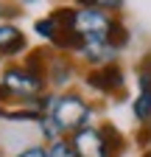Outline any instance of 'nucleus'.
<instances>
[{"instance_id": "nucleus-15", "label": "nucleus", "mask_w": 151, "mask_h": 157, "mask_svg": "<svg viewBox=\"0 0 151 157\" xmlns=\"http://www.w3.org/2000/svg\"><path fill=\"white\" fill-rule=\"evenodd\" d=\"M143 73H145V76H148V78H151V56H148V59H145V65H143Z\"/></svg>"}, {"instance_id": "nucleus-8", "label": "nucleus", "mask_w": 151, "mask_h": 157, "mask_svg": "<svg viewBox=\"0 0 151 157\" xmlns=\"http://www.w3.org/2000/svg\"><path fill=\"white\" fill-rule=\"evenodd\" d=\"M140 93H137V98H134V118L140 124H148L151 121V78L140 70Z\"/></svg>"}, {"instance_id": "nucleus-11", "label": "nucleus", "mask_w": 151, "mask_h": 157, "mask_svg": "<svg viewBox=\"0 0 151 157\" xmlns=\"http://www.w3.org/2000/svg\"><path fill=\"white\" fill-rule=\"evenodd\" d=\"M34 31L39 34L42 39H50V42L59 36V25H56V20H53L50 14H48V17H42V20H36V23H34Z\"/></svg>"}, {"instance_id": "nucleus-4", "label": "nucleus", "mask_w": 151, "mask_h": 157, "mask_svg": "<svg viewBox=\"0 0 151 157\" xmlns=\"http://www.w3.org/2000/svg\"><path fill=\"white\" fill-rule=\"evenodd\" d=\"M87 87H92L95 93H104V95H115L126 87V76L118 65H104V67H92L87 73Z\"/></svg>"}, {"instance_id": "nucleus-16", "label": "nucleus", "mask_w": 151, "mask_h": 157, "mask_svg": "<svg viewBox=\"0 0 151 157\" xmlns=\"http://www.w3.org/2000/svg\"><path fill=\"white\" fill-rule=\"evenodd\" d=\"M17 3H39V0H17Z\"/></svg>"}, {"instance_id": "nucleus-9", "label": "nucleus", "mask_w": 151, "mask_h": 157, "mask_svg": "<svg viewBox=\"0 0 151 157\" xmlns=\"http://www.w3.org/2000/svg\"><path fill=\"white\" fill-rule=\"evenodd\" d=\"M101 135H104V140H106V146H109V154H112V157L120 154V149H123V143H126L123 135L112 126V124H104V126H101Z\"/></svg>"}, {"instance_id": "nucleus-3", "label": "nucleus", "mask_w": 151, "mask_h": 157, "mask_svg": "<svg viewBox=\"0 0 151 157\" xmlns=\"http://www.w3.org/2000/svg\"><path fill=\"white\" fill-rule=\"evenodd\" d=\"M70 149L76 151V157H112L101 129H95V126H84L79 132H73Z\"/></svg>"}, {"instance_id": "nucleus-18", "label": "nucleus", "mask_w": 151, "mask_h": 157, "mask_svg": "<svg viewBox=\"0 0 151 157\" xmlns=\"http://www.w3.org/2000/svg\"><path fill=\"white\" fill-rule=\"evenodd\" d=\"M143 157H151V151H145V154H143Z\"/></svg>"}, {"instance_id": "nucleus-5", "label": "nucleus", "mask_w": 151, "mask_h": 157, "mask_svg": "<svg viewBox=\"0 0 151 157\" xmlns=\"http://www.w3.org/2000/svg\"><path fill=\"white\" fill-rule=\"evenodd\" d=\"M118 48H112L109 42H84L79 51H76V56L84 59V62L92 67H104V65H115V59H118Z\"/></svg>"}, {"instance_id": "nucleus-2", "label": "nucleus", "mask_w": 151, "mask_h": 157, "mask_svg": "<svg viewBox=\"0 0 151 157\" xmlns=\"http://www.w3.org/2000/svg\"><path fill=\"white\" fill-rule=\"evenodd\" d=\"M45 76L28 70L25 65H11L3 70V78H0V98H17L34 107V101L45 93Z\"/></svg>"}, {"instance_id": "nucleus-17", "label": "nucleus", "mask_w": 151, "mask_h": 157, "mask_svg": "<svg viewBox=\"0 0 151 157\" xmlns=\"http://www.w3.org/2000/svg\"><path fill=\"white\" fill-rule=\"evenodd\" d=\"M145 126H148V140H151V121H148V124H145Z\"/></svg>"}, {"instance_id": "nucleus-10", "label": "nucleus", "mask_w": 151, "mask_h": 157, "mask_svg": "<svg viewBox=\"0 0 151 157\" xmlns=\"http://www.w3.org/2000/svg\"><path fill=\"white\" fill-rule=\"evenodd\" d=\"M79 9H98V11H106V14H115L123 9V0H76Z\"/></svg>"}, {"instance_id": "nucleus-1", "label": "nucleus", "mask_w": 151, "mask_h": 157, "mask_svg": "<svg viewBox=\"0 0 151 157\" xmlns=\"http://www.w3.org/2000/svg\"><path fill=\"white\" fill-rule=\"evenodd\" d=\"M45 118L56 126V132L64 137V135H73V132L90 126L92 107L79 93H59V95L50 98V107L45 109Z\"/></svg>"}, {"instance_id": "nucleus-12", "label": "nucleus", "mask_w": 151, "mask_h": 157, "mask_svg": "<svg viewBox=\"0 0 151 157\" xmlns=\"http://www.w3.org/2000/svg\"><path fill=\"white\" fill-rule=\"evenodd\" d=\"M48 157H76V151L70 149V140H64V137H59V140H53L50 149H45Z\"/></svg>"}, {"instance_id": "nucleus-6", "label": "nucleus", "mask_w": 151, "mask_h": 157, "mask_svg": "<svg viewBox=\"0 0 151 157\" xmlns=\"http://www.w3.org/2000/svg\"><path fill=\"white\" fill-rule=\"evenodd\" d=\"M25 48H28V39L20 28L11 25V23H0V59L3 56H17Z\"/></svg>"}, {"instance_id": "nucleus-14", "label": "nucleus", "mask_w": 151, "mask_h": 157, "mask_svg": "<svg viewBox=\"0 0 151 157\" xmlns=\"http://www.w3.org/2000/svg\"><path fill=\"white\" fill-rule=\"evenodd\" d=\"M0 17H17V9H9V6H0Z\"/></svg>"}, {"instance_id": "nucleus-7", "label": "nucleus", "mask_w": 151, "mask_h": 157, "mask_svg": "<svg viewBox=\"0 0 151 157\" xmlns=\"http://www.w3.org/2000/svg\"><path fill=\"white\" fill-rule=\"evenodd\" d=\"M70 78H73V59H67V56H48L45 82H50L53 87H64Z\"/></svg>"}, {"instance_id": "nucleus-13", "label": "nucleus", "mask_w": 151, "mask_h": 157, "mask_svg": "<svg viewBox=\"0 0 151 157\" xmlns=\"http://www.w3.org/2000/svg\"><path fill=\"white\" fill-rule=\"evenodd\" d=\"M17 157H48V151L42 146H28V149H23Z\"/></svg>"}]
</instances>
